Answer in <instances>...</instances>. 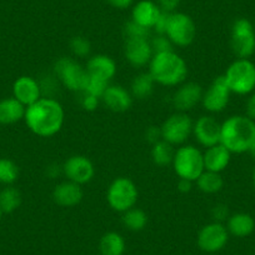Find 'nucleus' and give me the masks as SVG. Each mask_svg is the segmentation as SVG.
I'll use <instances>...</instances> for the list:
<instances>
[{
    "label": "nucleus",
    "instance_id": "15",
    "mask_svg": "<svg viewBox=\"0 0 255 255\" xmlns=\"http://www.w3.org/2000/svg\"><path fill=\"white\" fill-rule=\"evenodd\" d=\"M154 55L150 39L127 38L124 43V56L130 65L143 68L149 65Z\"/></svg>",
    "mask_w": 255,
    "mask_h": 255
},
{
    "label": "nucleus",
    "instance_id": "33",
    "mask_svg": "<svg viewBox=\"0 0 255 255\" xmlns=\"http://www.w3.org/2000/svg\"><path fill=\"white\" fill-rule=\"evenodd\" d=\"M69 48L75 58H87L92 53V44L84 36H74L69 41Z\"/></svg>",
    "mask_w": 255,
    "mask_h": 255
},
{
    "label": "nucleus",
    "instance_id": "19",
    "mask_svg": "<svg viewBox=\"0 0 255 255\" xmlns=\"http://www.w3.org/2000/svg\"><path fill=\"white\" fill-rule=\"evenodd\" d=\"M133 95L130 90L125 89L122 85H109L102 97L105 107L114 113H124L133 105Z\"/></svg>",
    "mask_w": 255,
    "mask_h": 255
},
{
    "label": "nucleus",
    "instance_id": "21",
    "mask_svg": "<svg viewBox=\"0 0 255 255\" xmlns=\"http://www.w3.org/2000/svg\"><path fill=\"white\" fill-rule=\"evenodd\" d=\"M87 72L93 77L102 78V79L110 82L117 74V63L114 59L105 54H97L89 58L87 65Z\"/></svg>",
    "mask_w": 255,
    "mask_h": 255
},
{
    "label": "nucleus",
    "instance_id": "17",
    "mask_svg": "<svg viewBox=\"0 0 255 255\" xmlns=\"http://www.w3.org/2000/svg\"><path fill=\"white\" fill-rule=\"evenodd\" d=\"M13 97L24 107H30L43 98L40 82L29 75L19 77L13 84Z\"/></svg>",
    "mask_w": 255,
    "mask_h": 255
},
{
    "label": "nucleus",
    "instance_id": "24",
    "mask_svg": "<svg viewBox=\"0 0 255 255\" xmlns=\"http://www.w3.org/2000/svg\"><path fill=\"white\" fill-rule=\"evenodd\" d=\"M26 107L14 97L0 100V124L11 125L24 120Z\"/></svg>",
    "mask_w": 255,
    "mask_h": 255
},
{
    "label": "nucleus",
    "instance_id": "14",
    "mask_svg": "<svg viewBox=\"0 0 255 255\" xmlns=\"http://www.w3.org/2000/svg\"><path fill=\"white\" fill-rule=\"evenodd\" d=\"M222 123L213 115H202L193 124V135L205 149L220 143Z\"/></svg>",
    "mask_w": 255,
    "mask_h": 255
},
{
    "label": "nucleus",
    "instance_id": "39",
    "mask_svg": "<svg viewBox=\"0 0 255 255\" xmlns=\"http://www.w3.org/2000/svg\"><path fill=\"white\" fill-rule=\"evenodd\" d=\"M145 139L151 144V145H153V144H155L156 141L161 140L160 127H155V125H151V127H149L145 131Z\"/></svg>",
    "mask_w": 255,
    "mask_h": 255
},
{
    "label": "nucleus",
    "instance_id": "22",
    "mask_svg": "<svg viewBox=\"0 0 255 255\" xmlns=\"http://www.w3.org/2000/svg\"><path fill=\"white\" fill-rule=\"evenodd\" d=\"M160 14L161 9L159 8L158 4L151 0H140L134 5L131 11V20L153 30Z\"/></svg>",
    "mask_w": 255,
    "mask_h": 255
},
{
    "label": "nucleus",
    "instance_id": "30",
    "mask_svg": "<svg viewBox=\"0 0 255 255\" xmlns=\"http://www.w3.org/2000/svg\"><path fill=\"white\" fill-rule=\"evenodd\" d=\"M21 193L13 185H8L0 191V208L4 214L14 213L21 205Z\"/></svg>",
    "mask_w": 255,
    "mask_h": 255
},
{
    "label": "nucleus",
    "instance_id": "27",
    "mask_svg": "<svg viewBox=\"0 0 255 255\" xmlns=\"http://www.w3.org/2000/svg\"><path fill=\"white\" fill-rule=\"evenodd\" d=\"M151 160L155 164L156 166H160V168H164V166H168L170 164H173L174 155H175V149L171 144L166 143L165 140H159L156 141L155 144L151 145Z\"/></svg>",
    "mask_w": 255,
    "mask_h": 255
},
{
    "label": "nucleus",
    "instance_id": "18",
    "mask_svg": "<svg viewBox=\"0 0 255 255\" xmlns=\"http://www.w3.org/2000/svg\"><path fill=\"white\" fill-rule=\"evenodd\" d=\"M83 197H84V193H83L82 185L70 180H64L56 184L51 193L54 203L63 208L77 207L83 200Z\"/></svg>",
    "mask_w": 255,
    "mask_h": 255
},
{
    "label": "nucleus",
    "instance_id": "31",
    "mask_svg": "<svg viewBox=\"0 0 255 255\" xmlns=\"http://www.w3.org/2000/svg\"><path fill=\"white\" fill-rule=\"evenodd\" d=\"M19 178V166L15 161L8 158L0 159V184L13 185Z\"/></svg>",
    "mask_w": 255,
    "mask_h": 255
},
{
    "label": "nucleus",
    "instance_id": "16",
    "mask_svg": "<svg viewBox=\"0 0 255 255\" xmlns=\"http://www.w3.org/2000/svg\"><path fill=\"white\" fill-rule=\"evenodd\" d=\"M202 85L195 82H184L178 87L171 98L173 107L176 112L188 113L194 109L199 103H202L203 98Z\"/></svg>",
    "mask_w": 255,
    "mask_h": 255
},
{
    "label": "nucleus",
    "instance_id": "28",
    "mask_svg": "<svg viewBox=\"0 0 255 255\" xmlns=\"http://www.w3.org/2000/svg\"><path fill=\"white\" fill-rule=\"evenodd\" d=\"M198 189L205 194H217L224 186V180L220 173L204 170L195 180Z\"/></svg>",
    "mask_w": 255,
    "mask_h": 255
},
{
    "label": "nucleus",
    "instance_id": "2",
    "mask_svg": "<svg viewBox=\"0 0 255 255\" xmlns=\"http://www.w3.org/2000/svg\"><path fill=\"white\" fill-rule=\"evenodd\" d=\"M255 141V122L247 115H232L222 123L220 143L232 154L248 153Z\"/></svg>",
    "mask_w": 255,
    "mask_h": 255
},
{
    "label": "nucleus",
    "instance_id": "8",
    "mask_svg": "<svg viewBox=\"0 0 255 255\" xmlns=\"http://www.w3.org/2000/svg\"><path fill=\"white\" fill-rule=\"evenodd\" d=\"M193 119L188 113L176 112L164 120L160 125L161 139L173 146H181L193 135Z\"/></svg>",
    "mask_w": 255,
    "mask_h": 255
},
{
    "label": "nucleus",
    "instance_id": "32",
    "mask_svg": "<svg viewBox=\"0 0 255 255\" xmlns=\"http://www.w3.org/2000/svg\"><path fill=\"white\" fill-rule=\"evenodd\" d=\"M109 83L110 82H107V80L102 79V78L93 77V75L88 74V79H87V83H85V88L83 93L92 94L102 100V97L104 95L105 90H107L108 87L110 85Z\"/></svg>",
    "mask_w": 255,
    "mask_h": 255
},
{
    "label": "nucleus",
    "instance_id": "4",
    "mask_svg": "<svg viewBox=\"0 0 255 255\" xmlns=\"http://www.w3.org/2000/svg\"><path fill=\"white\" fill-rule=\"evenodd\" d=\"M223 77L232 94L249 95L255 90V64L250 59L237 58Z\"/></svg>",
    "mask_w": 255,
    "mask_h": 255
},
{
    "label": "nucleus",
    "instance_id": "23",
    "mask_svg": "<svg viewBox=\"0 0 255 255\" xmlns=\"http://www.w3.org/2000/svg\"><path fill=\"white\" fill-rule=\"evenodd\" d=\"M225 227L233 237L247 238L255 230V220L248 213H235L228 218Z\"/></svg>",
    "mask_w": 255,
    "mask_h": 255
},
{
    "label": "nucleus",
    "instance_id": "1",
    "mask_svg": "<svg viewBox=\"0 0 255 255\" xmlns=\"http://www.w3.org/2000/svg\"><path fill=\"white\" fill-rule=\"evenodd\" d=\"M65 113L60 103L54 98L43 97L26 108L25 122L29 130L41 138H50L61 130Z\"/></svg>",
    "mask_w": 255,
    "mask_h": 255
},
{
    "label": "nucleus",
    "instance_id": "6",
    "mask_svg": "<svg viewBox=\"0 0 255 255\" xmlns=\"http://www.w3.org/2000/svg\"><path fill=\"white\" fill-rule=\"evenodd\" d=\"M139 199L138 186L127 176H118L110 183L107 190V200L114 212L125 213L136 207Z\"/></svg>",
    "mask_w": 255,
    "mask_h": 255
},
{
    "label": "nucleus",
    "instance_id": "42",
    "mask_svg": "<svg viewBox=\"0 0 255 255\" xmlns=\"http://www.w3.org/2000/svg\"><path fill=\"white\" fill-rule=\"evenodd\" d=\"M193 183L194 181L186 180V179H179L178 180V190L183 194H186V193H190L191 189H193Z\"/></svg>",
    "mask_w": 255,
    "mask_h": 255
},
{
    "label": "nucleus",
    "instance_id": "41",
    "mask_svg": "<svg viewBox=\"0 0 255 255\" xmlns=\"http://www.w3.org/2000/svg\"><path fill=\"white\" fill-rule=\"evenodd\" d=\"M245 110H247V117L255 122V90L249 94V98L247 100V105H245Z\"/></svg>",
    "mask_w": 255,
    "mask_h": 255
},
{
    "label": "nucleus",
    "instance_id": "43",
    "mask_svg": "<svg viewBox=\"0 0 255 255\" xmlns=\"http://www.w3.org/2000/svg\"><path fill=\"white\" fill-rule=\"evenodd\" d=\"M107 1L113 6V8L120 9V10L128 9L131 4H133V0H107Z\"/></svg>",
    "mask_w": 255,
    "mask_h": 255
},
{
    "label": "nucleus",
    "instance_id": "10",
    "mask_svg": "<svg viewBox=\"0 0 255 255\" xmlns=\"http://www.w3.org/2000/svg\"><path fill=\"white\" fill-rule=\"evenodd\" d=\"M165 35L174 46L185 48L194 41L197 36V26L188 14L174 11L169 16Z\"/></svg>",
    "mask_w": 255,
    "mask_h": 255
},
{
    "label": "nucleus",
    "instance_id": "46",
    "mask_svg": "<svg viewBox=\"0 0 255 255\" xmlns=\"http://www.w3.org/2000/svg\"><path fill=\"white\" fill-rule=\"evenodd\" d=\"M3 214H4L3 210H1V208H0V219H1V217H3Z\"/></svg>",
    "mask_w": 255,
    "mask_h": 255
},
{
    "label": "nucleus",
    "instance_id": "11",
    "mask_svg": "<svg viewBox=\"0 0 255 255\" xmlns=\"http://www.w3.org/2000/svg\"><path fill=\"white\" fill-rule=\"evenodd\" d=\"M230 95H232V92H230L224 77L223 75L217 77L210 83L208 89L203 92V108L210 114H218V113L224 112L230 102Z\"/></svg>",
    "mask_w": 255,
    "mask_h": 255
},
{
    "label": "nucleus",
    "instance_id": "20",
    "mask_svg": "<svg viewBox=\"0 0 255 255\" xmlns=\"http://www.w3.org/2000/svg\"><path fill=\"white\" fill-rule=\"evenodd\" d=\"M203 158H204L205 170L222 174V171H224L230 164L232 153L222 143H219L205 149Z\"/></svg>",
    "mask_w": 255,
    "mask_h": 255
},
{
    "label": "nucleus",
    "instance_id": "9",
    "mask_svg": "<svg viewBox=\"0 0 255 255\" xmlns=\"http://www.w3.org/2000/svg\"><path fill=\"white\" fill-rule=\"evenodd\" d=\"M230 46L237 58L249 59L255 53V29L247 18H239L233 23Z\"/></svg>",
    "mask_w": 255,
    "mask_h": 255
},
{
    "label": "nucleus",
    "instance_id": "25",
    "mask_svg": "<svg viewBox=\"0 0 255 255\" xmlns=\"http://www.w3.org/2000/svg\"><path fill=\"white\" fill-rule=\"evenodd\" d=\"M125 240L117 232H108L100 238L99 252L102 255H124Z\"/></svg>",
    "mask_w": 255,
    "mask_h": 255
},
{
    "label": "nucleus",
    "instance_id": "45",
    "mask_svg": "<svg viewBox=\"0 0 255 255\" xmlns=\"http://www.w3.org/2000/svg\"><path fill=\"white\" fill-rule=\"evenodd\" d=\"M252 181H253V186H254V189H255V168H254V170H253V175H252Z\"/></svg>",
    "mask_w": 255,
    "mask_h": 255
},
{
    "label": "nucleus",
    "instance_id": "35",
    "mask_svg": "<svg viewBox=\"0 0 255 255\" xmlns=\"http://www.w3.org/2000/svg\"><path fill=\"white\" fill-rule=\"evenodd\" d=\"M150 44H151V48H153L154 54L165 53V51L174 50L173 43L169 40V38L166 35H156L155 38L151 39Z\"/></svg>",
    "mask_w": 255,
    "mask_h": 255
},
{
    "label": "nucleus",
    "instance_id": "13",
    "mask_svg": "<svg viewBox=\"0 0 255 255\" xmlns=\"http://www.w3.org/2000/svg\"><path fill=\"white\" fill-rule=\"evenodd\" d=\"M61 166H63V174L67 180L77 183L79 185L90 183L95 175L94 164L88 156L80 155V154L69 156Z\"/></svg>",
    "mask_w": 255,
    "mask_h": 255
},
{
    "label": "nucleus",
    "instance_id": "34",
    "mask_svg": "<svg viewBox=\"0 0 255 255\" xmlns=\"http://www.w3.org/2000/svg\"><path fill=\"white\" fill-rule=\"evenodd\" d=\"M150 29L145 28V26L140 25V24L135 23L134 20H129L125 23L124 28H123V33H124L125 39L127 38H145L149 39L150 36Z\"/></svg>",
    "mask_w": 255,
    "mask_h": 255
},
{
    "label": "nucleus",
    "instance_id": "29",
    "mask_svg": "<svg viewBox=\"0 0 255 255\" xmlns=\"http://www.w3.org/2000/svg\"><path fill=\"white\" fill-rule=\"evenodd\" d=\"M122 222L128 230H130V232H141L148 225L149 218L148 214L143 209L134 207L131 209L127 210L125 213H123Z\"/></svg>",
    "mask_w": 255,
    "mask_h": 255
},
{
    "label": "nucleus",
    "instance_id": "36",
    "mask_svg": "<svg viewBox=\"0 0 255 255\" xmlns=\"http://www.w3.org/2000/svg\"><path fill=\"white\" fill-rule=\"evenodd\" d=\"M80 94H82L80 104H82L83 109L87 110V112H95L98 109V107H99V98L94 97L92 94H88V93H80Z\"/></svg>",
    "mask_w": 255,
    "mask_h": 255
},
{
    "label": "nucleus",
    "instance_id": "3",
    "mask_svg": "<svg viewBox=\"0 0 255 255\" xmlns=\"http://www.w3.org/2000/svg\"><path fill=\"white\" fill-rule=\"evenodd\" d=\"M149 73L156 84L163 87H179L188 77L185 60L174 50L154 54L149 63Z\"/></svg>",
    "mask_w": 255,
    "mask_h": 255
},
{
    "label": "nucleus",
    "instance_id": "7",
    "mask_svg": "<svg viewBox=\"0 0 255 255\" xmlns=\"http://www.w3.org/2000/svg\"><path fill=\"white\" fill-rule=\"evenodd\" d=\"M54 77L65 89L74 93H83L88 79L87 68L75 59L63 56L54 64Z\"/></svg>",
    "mask_w": 255,
    "mask_h": 255
},
{
    "label": "nucleus",
    "instance_id": "44",
    "mask_svg": "<svg viewBox=\"0 0 255 255\" xmlns=\"http://www.w3.org/2000/svg\"><path fill=\"white\" fill-rule=\"evenodd\" d=\"M248 153H249L250 156H252V158L255 160V141L252 144V146H250V148H249V150H248Z\"/></svg>",
    "mask_w": 255,
    "mask_h": 255
},
{
    "label": "nucleus",
    "instance_id": "5",
    "mask_svg": "<svg viewBox=\"0 0 255 255\" xmlns=\"http://www.w3.org/2000/svg\"><path fill=\"white\" fill-rule=\"evenodd\" d=\"M171 165L179 179L195 181L205 170L203 151L194 145L184 144L175 150Z\"/></svg>",
    "mask_w": 255,
    "mask_h": 255
},
{
    "label": "nucleus",
    "instance_id": "37",
    "mask_svg": "<svg viewBox=\"0 0 255 255\" xmlns=\"http://www.w3.org/2000/svg\"><path fill=\"white\" fill-rule=\"evenodd\" d=\"M212 217L214 219V222L223 223L224 220H228L229 215V209L225 204H217L212 209Z\"/></svg>",
    "mask_w": 255,
    "mask_h": 255
},
{
    "label": "nucleus",
    "instance_id": "38",
    "mask_svg": "<svg viewBox=\"0 0 255 255\" xmlns=\"http://www.w3.org/2000/svg\"><path fill=\"white\" fill-rule=\"evenodd\" d=\"M171 13H166V11L161 10L160 16L156 20L155 25H154L153 30L155 31L156 35H165L166 31V26H168V21H169V16H170Z\"/></svg>",
    "mask_w": 255,
    "mask_h": 255
},
{
    "label": "nucleus",
    "instance_id": "40",
    "mask_svg": "<svg viewBox=\"0 0 255 255\" xmlns=\"http://www.w3.org/2000/svg\"><path fill=\"white\" fill-rule=\"evenodd\" d=\"M159 8L166 13H174L180 4V0H156Z\"/></svg>",
    "mask_w": 255,
    "mask_h": 255
},
{
    "label": "nucleus",
    "instance_id": "26",
    "mask_svg": "<svg viewBox=\"0 0 255 255\" xmlns=\"http://www.w3.org/2000/svg\"><path fill=\"white\" fill-rule=\"evenodd\" d=\"M155 84V80L153 79L150 73H140L131 82L130 93L133 95V98H135L138 100L148 99L153 94L154 85Z\"/></svg>",
    "mask_w": 255,
    "mask_h": 255
},
{
    "label": "nucleus",
    "instance_id": "12",
    "mask_svg": "<svg viewBox=\"0 0 255 255\" xmlns=\"http://www.w3.org/2000/svg\"><path fill=\"white\" fill-rule=\"evenodd\" d=\"M229 235L227 227L223 223H209L198 233V247L205 253H218L228 244Z\"/></svg>",
    "mask_w": 255,
    "mask_h": 255
}]
</instances>
